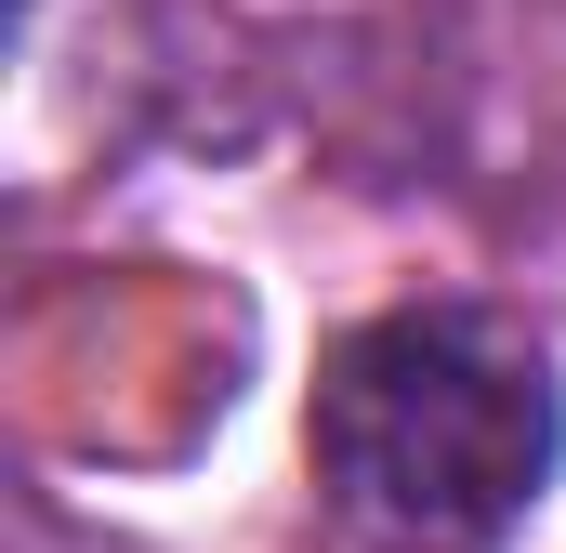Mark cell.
Segmentation results:
<instances>
[{
    "mask_svg": "<svg viewBox=\"0 0 566 553\" xmlns=\"http://www.w3.org/2000/svg\"><path fill=\"white\" fill-rule=\"evenodd\" d=\"M316 488L382 553H488L566 461V396L541 330L488 303H396L316 369Z\"/></svg>",
    "mask_w": 566,
    "mask_h": 553,
    "instance_id": "1",
    "label": "cell"
}]
</instances>
